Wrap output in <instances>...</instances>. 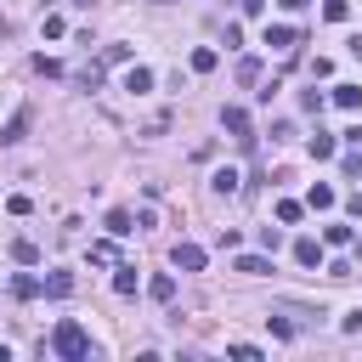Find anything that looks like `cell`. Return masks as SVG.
I'll use <instances>...</instances> for the list:
<instances>
[{"label": "cell", "instance_id": "cell-1", "mask_svg": "<svg viewBox=\"0 0 362 362\" xmlns=\"http://www.w3.org/2000/svg\"><path fill=\"white\" fill-rule=\"evenodd\" d=\"M51 351L62 356V362H79V356H90V334L68 317V322H57V334H51Z\"/></svg>", "mask_w": 362, "mask_h": 362}, {"label": "cell", "instance_id": "cell-2", "mask_svg": "<svg viewBox=\"0 0 362 362\" xmlns=\"http://www.w3.org/2000/svg\"><path fill=\"white\" fill-rule=\"evenodd\" d=\"M221 124H226V130H232L243 147H255V136H249V113H243L238 102H232V107H221Z\"/></svg>", "mask_w": 362, "mask_h": 362}, {"label": "cell", "instance_id": "cell-3", "mask_svg": "<svg viewBox=\"0 0 362 362\" xmlns=\"http://www.w3.org/2000/svg\"><path fill=\"white\" fill-rule=\"evenodd\" d=\"M170 260H175V272H204V260H209V255H204L198 243H175V249H170Z\"/></svg>", "mask_w": 362, "mask_h": 362}, {"label": "cell", "instance_id": "cell-4", "mask_svg": "<svg viewBox=\"0 0 362 362\" xmlns=\"http://www.w3.org/2000/svg\"><path fill=\"white\" fill-rule=\"evenodd\" d=\"M28 119H34V113H28V107H17V113L6 119V130H0V141H6V147H11V141H23V130H28Z\"/></svg>", "mask_w": 362, "mask_h": 362}, {"label": "cell", "instance_id": "cell-5", "mask_svg": "<svg viewBox=\"0 0 362 362\" xmlns=\"http://www.w3.org/2000/svg\"><path fill=\"white\" fill-rule=\"evenodd\" d=\"M294 40H300V34H294L288 23H266V45H277V51H288Z\"/></svg>", "mask_w": 362, "mask_h": 362}, {"label": "cell", "instance_id": "cell-6", "mask_svg": "<svg viewBox=\"0 0 362 362\" xmlns=\"http://www.w3.org/2000/svg\"><path fill=\"white\" fill-rule=\"evenodd\" d=\"M294 260H300V266H317V260H322V243H317V238H294Z\"/></svg>", "mask_w": 362, "mask_h": 362}, {"label": "cell", "instance_id": "cell-7", "mask_svg": "<svg viewBox=\"0 0 362 362\" xmlns=\"http://www.w3.org/2000/svg\"><path fill=\"white\" fill-rule=\"evenodd\" d=\"M232 272H243V277H266V272H272V260H266V255H238V266H232Z\"/></svg>", "mask_w": 362, "mask_h": 362}, {"label": "cell", "instance_id": "cell-8", "mask_svg": "<svg viewBox=\"0 0 362 362\" xmlns=\"http://www.w3.org/2000/svg\"><path fill=\"white\" fill-rule=\"evenodd\" d=\"M45 294H51V300H68V294H74V272H51V277H45Z\"/></svg>", "mask_w": 362, "mask_h": 362}, {"label": "cell", "instance_id": "cell-9", "mask_svg": "<svg viewBox=\"0 0 362 362\" xmlns=\"http://www.w3.org/2000/svg\"><path fill=\"white\" fill-rule=\"evenodd\" d=\"M147 294H153L158 305H170V300H175V277H170V272H158V277L147 283Z\"/></svg>", "mask_w": 362, "mask_h": 362}, {"label": "cell", "instance_id": "cell-10", "mask_svg": "<svg viewBox=\"0 0 362 362\" xmlns=\"http://www.w3.org/2000/svg\"><path fill=\"white\" fill-rule=\"evenodd\" d=\"M107 232H113V238L136 232V215H130V209H107Z\"/></svg>", "mask_w": 362, "mask_h": 362}, {"label": "cell", "instance_id": "cell-11", "mask_svg": "<svg viewBox=\"0 0 362 362\" xmlns=\"http://www.w3.org/2000/svg\"><path fill=\"white\" fill-rule=\"evenodd\" d=\"M11 294H17V300H34V294H45V283L23 272V277H11Z\"/></svg>", "mask_w": 362, "mask_h": 362}, {"label": "cell", "instance_id": "cell-12", "mask_svg": "<svg viewBox=\"0 0 362 362\" xmlns=\"http://www.w3.org/2000/svg\"><path fill=\"white\" fill-rule=\"evenodd\" d=\"M124 90H136V96L153 90V68H130V74H124Z\"/></svg>", "mask_w": 362, "mask_h": 362}, {"label": "cell", "instance_id": "cell-13", "mask_svg": "<svg viewBox=\"0 0 362 362\" xmlns=\"http://www.w3.org/2000/svg\"><path fill=\"white\" fill-rule=\"evenodd\" d=\"M215 62H221V57H215L209 45H198V51H192V74H215Z\"/></svg>", "mask_w": 362, "mask_h": 362}, {"label": "cell", "instance_id": "cell-14", "mask_svg": "<svg viewBox=\"0 0 362 362\" xmlns=\"http://www.w3.org/2000/svg\"><path fill=\"white\" fill-rule=\"evenodd\" d=\"M305 204H311V209H334V187H328V181H317V187H311V198H305Z\"/></svg>", "mask_w": 362, "mask_h": 362}, {"label": "cell", "instance_id": "cell-15", "mask_svg": "<svg viewBox=\"0 0 362 362\" xmlns=\"http://www.w3.org/2000/svg\"><path fill=\"white\" fill-rule=\"evenodd\" d=\"M11 255H17L23 266H34V260H40V243H34V238H17V243H11Z\"/></svg>", "mask_w": 362, "mask_h": 362}, {"label": "cell", "instance_id": "cell-16", "mask_svg": "<svg viewBox=\"0 0 362 362\" xmlns=\"http://www.w3.org/2000/svg\"><path fill=\"white\" fill-rule=\"evenodd\" d=\"M334 102L339 107H362V85H334Z\"/></svg>", "mask_w": 362, "mask_h": 362}, {"label": "cell", "instance_id": "cell-17", "mask_svg": "<svg viewBox=\"0 0 362 362\" xmlns=\"http://www.w3.org/2000/svg\"><path fill=\"white\" fill-rule=\"evenodd\" d=\"M322 17H328V23H345V17H351V0H322Z\"/></svg>", "mask_w": 362, "mask_h": 362}, {"label": "cell", "instance_id": "cell-18", "mask_svg": "<svg viewBox=\"0 0 362 362\" xmlns=\"http://www.w3.org/2000/svg\"><path fill=\"white\" fill-rule=\"evenodd\" d=\"M300 215H305V204H294V198H283V204H277V221H283V226H294Z\"/></svg>", "mask_w": 362, "mask_h": 362}, {"label": "cell", "instance_id": "cell-19", "mask_svg": "<svg viewBox=\"0 0 362 362\" xmlns=\"http://www.w3.org/2000/svg\"><path fill=\"white\" fill-rule=\"evenodd\" d=\"M113 288H119V294H136V266H119V272H113Z\"/></svg>", "mask_w": 362, "mask_h": 362}, {"label": "cell", "instance_id": "cell-20", "mask_svg": "<svg viewBox=\"0 0 362 362\" xmlns=\"http://www.w3.org/2000/svg\"><path fill=\"white\" fill-rule=\"evenodd\" d=\"M255 79H260V62L243 57V62H238V85H255Z\"/></svg>", "mask_w": 362, "mask_h": 362}, {"label": "cell", "instance_id": "cell-21", "mask_svg": "<svg viewBox=\"0 0 362 362\" xmlns=\"http://www.w3.org/2000/svg\"><path fill=\"white\" fill-rule=\"evenodd\" d=\"M311 158H334V136L317 130V136H311Z\"/></svg>", "mask_w": 362, "mask_h": 362}, {"label": "cell", "instance_id": "cell-22", "mask_svg": "<svg viewBox=\"0 0 362 362\" xmlns=\"http://www.w3.org/2000/svg\"><path fill=\"white\" fill-rule=\"evenodd\" d=\"M209 187H215V192H238V170H215Z\"/></svg>", "mask_w": 362, "mask_h": 362}, {"label": "cell", "instance_id": "cell-23", "mask_svg": "<svg viewBox=\"0 0 362 362\" xmlns=\"http://www.w3.org/2000/svg\"><path fill=\"white\" fill-rule=\"evenodd\" d=\"M300 107L305 113H322V90H300Z\"/></svg>", "mask_w": 362, "mask_h": 362}, {"label": "cell", "instance_id": "cell-24", "mask_svg": "<svg viewBox=\"0 0 362 362\" xmlns=\"http://www.w3.org/2000/svg\"><path fill=\"white\" fill-rule=\"evenodd\" d=\"M238 6H243L249 17H260V11H266V0H238Z\"/></svg>", "mask_w": 362, "mask_h": 362}, {"label": "cell", "instance_id": "cell-25", "mask_svg": "<svg viewBox=\"0 0 362 362\" xmlns=\"http://www.w3.org/2000/svg\"><path fill=\"white\" fill-rule=\"evenodd\" d=\"M345 328H351V334H356V328H362V305H356V311H351V317H345Z\"/></svg>", "mask_w": 362, "mask_h": 362}, {"label": "cell", "instance_id": "cell-26", "mask_svg": "<svg viewBox=\"0 0 362 362\" xmlns=\"http://www.w3.org/2000/svg\"><path fill=\"white\" fill-rule=\"evenodd\" d=\"M283 6H288V11H300V6H305V0H283Z\"/></svg>", "mask_w": 362, "mask_h": 362}, {"label": "cell", "instance_id": "cell-27", "mask_svg": "<svg viewBox=\"0 0 362 362\" xmlns=\"http://www.w3.org/2000/svg\"><path fill=\"white\" fill-rule=\"evenodd\" d=\"M0 34H6V17H0Z\"/></svg>", "mask_w": 362, "mask_h": 362}]
</instances>
